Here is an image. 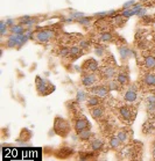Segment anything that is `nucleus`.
I'll return each instance as SVG.
<instances>
[{
	"label": "nucleus",
	"mask_w": 155,
	"mask_h": 161,
	"mask_svg": "<svg viewBox=\"0 0 155 161\" xmlns=\"http://www.w3.org/2000/svg\"><path fill=\"white\" fill-rule=\"evenodd\" d=\"M153 158L155 159V147L153 149Z\"/></svg>",
	"instance_id": "obj_29"
},
{
	"label": "nucleus",
	"mask_w": 155,
	"mask_h": 161,
	"mask_svg": "<svg viewBox=\"0 0 155 161\" xmlns=\"http://www.w3.org/2000/svg\"><path fill=\"white\" fill-rule=\"evenodd\" d=\"M90 114H91V116L95 118V119H99V118H101L103 115H104V110H103V108H100L99 106H98V107H93V108H91Z\"/></svg>",
	"instance_id": "obj_11"
},
{
	"label": "nucleus",
	"mask_w": 155,
	"mask_h": 161,
	"mask_svg": "<svg viewBox=\"0 0 155 161\" xmlns=\"http://www.w3.org/2000/svg\"><path fill=\"white\" fill-rule=\"evenodd\" d=\"M89 126H90V124H89L86 118H78V119H76V122H75V131L77 133H79L83 130L88 129Z\"/></svg>",
	"instance_id": "obj_3"
},
{
	"label": "nucleus",
	"mask_w": 155,
	"mask_h": 161,
	"mask_svg": "<svg viewBox=\"0 0 155 161\" xmlns=\"http://www.w3.org/2000/svg\"><path fill=\"white\" fill-rule=\"evenodd\" d=\"M91 93H95L97 96L99 97H106L109 94V88L104 86H98L91 88Z\"/></svg>",
	"instance_id": "obj_7"
},
{
	"label": "nucleus",
	"mask_w": 155,
	"mask_h": 161,
	"mask_svg": "<svg viewBox=\"0 0 155 161\" xmlns=\"http://www.w3.org/2000/svg\"><path fill=\"white\" fill-rule=\"evenodd\" d=\"M70 54V49L66 48V46H62L61 50H60V56L61 57H68Z\"/></svg>",
	"instance_id": "obj_24"
},
{
	"label": "nucleus",
	"mask_w": 155,
	"mask_h": 161,
	"mask_svg": "<svg viewBox=\"0 0 155 161\" xmlns=\"http://www.w3.org/2000/svg\"><path fill=\"white\" fill-rule=\"evenodd\" d=\"M92 137H93V133L88 129L83 130V131H80L79 133H78V138L82 140V141H88V140H91L92 139Z\"/></svg>",
	"instance_id": "obj_9"
},
{
	"label": "nucleus",
	"mask_w": 155,
	"mask_h": 161,
	"mask_svg": "<svg viewBox=\"0 0 155 161\" xmlns=\"http://www.w3.org/2000/svg\"><path fill=\"white\" fill-rule=\"evenodd\" d=\"M113 40V36L111 32H101L100 34V41L101 42H111Z\"/></svg>",
	"instance_id": "obj_20"
},
{
	"label": "nucleus",
	"mask_w": 155,
	"mask_h": 161,
	"mask_svg": "<svg viewBox=\"0 0 155 161\" xmlns=\"http://www.w3.org/2000/svg\"><path fill=\"white\" fill-rule=\"evenodd\" d=\"M136 97H138L136 90H135L134 88H131V89H128V90L125 93L124 100H125L126 102H128V103H133V102L136 100Z\"/></svg>",
	"instance_id": "obj_8"
},
{
	"label": "nucleus",
	"mask_w": 155,
	"mask_h": 161,
	"mask_svg": "<svg viewBox=\"0 0 155 161\" xmlns=\"http://www.w3.org/2000/svg\"><path fill=\"white\" fill-rule=\"evenodd\" d=\"M86 104L88 107L93 108V107H98L100 104V99L99 96H91L86 100Z\"/></svg>",
	"instance_id": "obj_15"
},
{
	"label": "nucleus",
	"mask_w": 155,
	"mask_h": 161,
	"mask_svg": "<svg viewBox=\"0 0 155 161\" xmlns=\"http://www.w3.org/2000/svg\"><path fill=\"white\" fill-rule=\"evenodd\" d=\"M119 112H120L121 117L124 118L126 122H131V119H132V116H131V114H132V111H131V108L121 107L120 109H119Z\"/></svg>",
	"instance_id": "obj_10"
},
{
	"label": "nucleus",
	"mask_w": 155,
	"mask_h": 161,
	"mask_svg": "<svg viewBox=\"0 0 155 161\" xmlns=\"http://www.w3.org/2000/svg\"><path fill=\"white\" fill-rule=\"evenodd\" d=\"M83 68H84L85 71H88V72H92V73H93L95 71L98 70V63H97L95 59H88V60L84 62Z\"/></svg>",
	"instance_id": "obj_5"
},
{
	"label": "nucleus",
	"mask_w": 155,
	"mask_h": 161,
	"mask_svg": "<svg viewBox=\"0 0 155 161\" xmlns=\"http://www.w3.org/2000/svg\"><path fill=\"white\" fill-rule=\"evenodd\" d=\"M11 32L13 34H16V35H21L23 32V28L21 26H13V27H11Z\"/></svg>",
	"instance_id": "obj_23"
},
{
	"label": "nucleus",
	"mask_w": 155,
	"mask_h": 161,
	"mask_svg": "<svg viewBox=\"0 0 155 161\" xmlns=\"http://www.w3.org/2000/svg\"><path fill=\"white\" fill-rule=\"evenodd\" d=\"M117 137H118V139L120 140L121 143H125V141H127V139H128V135H127V132L124 131V130L119 131V132L117 133Z\"/></svg>",
	"instance_id": "obj_21"
},
{
	"label": "nucleus",
	"mask_w": 155,
	"mask_h": 161,
	"mask_svg": "<svg viewBox=\"0 0 155 161\" xmlns=\"http://www.w3.org/2000/svg\"><path fill=\"white\" fill-rule=\"evenodd\" d=\"M104 147V141L100 139H93L90 144V149L92 151H101Z\"/></svg>",
	"instance_id": "obj_12"
},
{
	"label": "nucleus",
	"mask_w": 155,
	"mask_h": 161,
	"mask_svg": "<svg viewBox=\"0 0 155 161\" xmlns=\"http://www.w3.org/2000/svg\"><path fill=\"white\" fill-rule=\"evenodd\" d=\"M96 81H97V76L93 74L92 72H91L90 74H85L82 78V84H83V86H85V87L93 86V85L96 84Z\"/></svg>",
	"instance_id": "obj_4"
},
{
	"label": "nucleus",
	"mask_w": 155,
	"mask_h": 161,
	"mask_svg": "<svg viewBox=\"0 0 155 161\" xmlns=\"http://www.w3.org/2000/svg\"><path fill=\"white\" fill-rule=\"evenodd\" d=\"M54 129H55V132L57 135H60L62 137H66V135L69 133V131H70V125H69V123L66 122V119L58 117L55 119Z\"/></svg>",
	"instance_id": "obj_1"
},
{
	"label": "nucleus",
	"mask_w": 155,
	"mask_h": 161,
	"mask_svg": "<svg viewBox=\"0 0 155 161\" xmlns=\"http://www.w3.org/2000/svg\"><path fill=\"white\" fill-rule=\"evenodd\" d=\"M36 89H37V93H40L41 95H47L49 94V90L47 88V84H44V81H42L41 78H36Z\"/></svg>",
	"instance_id": "obj_6"
},
{
	"label": "nucleus",
	"mask_w": 155,
	"mask_h": 161,
	"mask_svg": "<svg viewBox=\"0 0 155 161\" xmlns=\"http://www.w3.org/2000/svg\"><path fill=\"white\" fill-rule=\"evenodd\" d=\"M80 54V48L79 46H71L70 48V54L71 56H78Z\"/></svg>",
	"instance_id": "obj_25"
},
{
	"label": "nucleus",
	"mask_w": 155,
	"mask_h": 161,
	"mask_svg": "<svg viewBox=\"0 0 155 161\" xmlns=\"http://www.w3.org/2000/svg\"><path fill=\"white\" fill-rule=\"evenodd\" d=\"M119 86H120V84L118 81H111L110 85H109V88L112 89V90H117V89H119Z\"/></svg>",
	"instance_id": "obj_26"
},
{
	"label": "nucleus",
	"mask_w": 155,
	"mask_h": 161,
	"mask_svg": "<svg viewBox=\"0 0 155 161\" xmlns=\"http://www.w3.org/2000/svg\"><path fill=\"white\" fill-rule=\"evenodd\" d=\"M117 81L120 84V86H125V85H127V84H128V81H130L128 75L126 74V73H118V75H117Z\"/></svg>",
	"instance_id": "obj_16"
},
{
	"label": "nucleus",
	"mask_w": 155,
	"mask_h": 161,
	"mask_svg": "<svg viewBox=\"0 0 155 161\" xmlns=\"http://www.w3.org/2000/svg\"><path fill=\"white\" fill-rule=\"evenodd\" d=\"M144 65L146 66V68L148 70H153L155 68V57L154 56H146L144 60Z\"/></svg>",
	"instance_id": "obj_13"
},
{
	"label": "nucleus",
	"mask_w": 155,
	"mask_h": 161,
	"mask_svg": "<svg viewBox=\"0 0 155 161\" xmlns=\"http://www.w3.org/2000/svg\"><path fill=\"white\" fill-rule=\"evenodd\" d=\"M144 84L146 86L154 87L155 86V74L154 73H148L144 76Z\"/></svg>",
	"instance_id": "obj_14"
},
{
	"label": "nucleus",
	"mask_w": 155,
	"mask_h": 161,
	"mask_svg": "<svg viewBox=\"0 0 155 161\" xmlns=\"http://www.w3.org/2000/svg\"><path fill=\"white\" fill-rule=\"evenodd\" d=\"M95 152H96V151H92L91 153H80V154H79V159H80V160H89V159H95V157L97 155Z\"/></svg>",
	"instance_id": "obj_19"
},
{
	"label": "nucleus",
	"mask_w": 155,
	"mask_h": 161,
	"mask_svg": "<svg viewBox=\"0 0 155 161\" xmlns=\"http://www.w3.org/2000/svg\"><path fill=\"white\" fill-rule=\"evenodd\" d=\"M121 145V141L118 139V137H112L110 138V146L113 150H118Z\"/></svg>",
	"instance_id": "obj_18"
},
{
	"label": "nucleus",
	"mask_w": 155,
	"mask_h": 161,
	"mask_svg": "<svg viewBox=\"0 0 155 161\" xmlns=\"http://www.w3.org/2000/svg\"><path fill=\"white\" fill-rule=\"evenodd\" d=\"M79 48H80V49H88L89 42L88 41H80V43H79Z\"/></svg>",
	"instance_id": "obj_27"
},
{
	"label": "nucleus",
	"mask_w": 155,
	"mask_h": 161,
	"mask_svg": "<svg viewBox=\"0 0 155 161\" xmlns=\"http://www.w3.org/2000/svg\"><path fill=\"white\" fill-rule=\"evenodd\" d=\"M101 73H103V76H104L105 79H112L113 75L116 74V71H114V68H112V67H106V68L103 70Z\"/></svg>",
	"instance_id": "obj_17"
},
{
	"label": "nucleus",
	"mask_w": 155,
	"mask_h": 161,
	"mask_svg": "<svg viewBox=\"0 0 155 161\" xmlns=\"http://www.w3.org/2000/svg\"><path fill=\"white\" fill-rule=\"evenodd\" d=\"M86 99V95L85 94H82V92L78 93V100H85Z\"/></svg>",
	"instance_id": "obj_28"
},
{
	"label": "nucleus",
	"mask_w": 155,
	"mask_h": 161,
	"mask_svg": "<svg viewBox=\"0 0 155 161\" xmlns=\"http://www.w3.org/2000/svg\"><path fill=\"white\" fill-rule=\"evenodd\" d=\"M119 51H120V54H121V57L124 58V59H125V58H127V57L131 54V51H130V49H128L127 46H121Z\"/></svg>",
	"instance_id": "obj_22"
},
{
	"label": "nucleus",
	"mask_w": 155,
	"mask_h": 161,
	"mask_svg": "<svg viewBox=\"0 0 155 161\" xmlns=\"http://www.w3.org/2000/svg\"><path fill=\"white\" fill-rule=\"evenodd\" d=\"M53 35H54V32H50V30H40V32H35L34 37H35V40H37L39 42L44 43V42H48V41L53 37Z\"/></svg>",
	"instance_id": "obj_2"
}]
</instances>
